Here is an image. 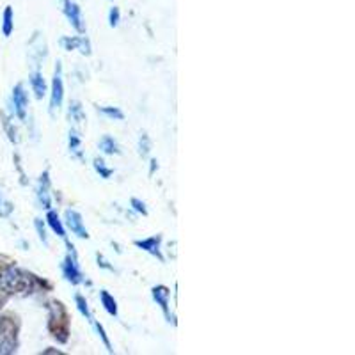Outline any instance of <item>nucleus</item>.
<instances>
[{
	"label": "nucleus",
	"mask_w": 355,
	"mask_h": 355,
	"mask_svg": "<svg viewBox=\"0 0 355 355\" xmlns=\"http://www.w3.org/2000/svg\"><path fill=\"white\" fill-rule=\"evenodd\" d=\"M31 85H33L37 100H41V98L46 94V82H44L43 75H41L40 71H34L33 75H31Z\"/></svg>",
	"instance_id": "nucleus-14"
},
{
	"label": "nucleus",
	"mask_w": 355,
	"mask_h": 355,
	"mask_svg": "<svg viewBox=\"0 0 355 355\" xmlns=\"http://www.w3.org/2000/svg\"><path fill=\"white\" fill-rule=\"evenodd\" d=\"M61 268H62V275H64V279L68 281V283L80 284L82 281H84V275H82L80 268H78L77 258H75V252H73V250H71V254H68L64 258Z\"/></svg>",
	"instance_id": "nucleus-6"
},
{
	"label": "nucleus",
	"mask_w": 355,
	"mask_h": 355,
	"mask_svg": "<svg viewBox=\"0 0 355 355\" xmlns=\"http://www.w3.org/2000/svg\"><path fill=\"white\" fill-rule=\"evenodd\" d=\"M130 202H132L133 210H137L139 214H142V215H148V208H146V205L141 201V199L132 198V201H130Z\"/></svg>",
	"instance_id": "nucleus-27"
},
{
	"label": "nucleus",
	"mask_w": 355,
	"mask_h": 355,
	"mask_svg": "<svg viewBox=\"0 0 355 355\" xmlns=\"http://www.w3.org/2000/svg\"><path fill=\"white\" fill-rule=\"evenodd\" d=\"M43 354H62L61 350H44Z\"/></svg>",
	"instance_id": "nucleus-30"
},
{
	"label": "nucleus",
	"mask_w": 355,
	"mask_h": 355,
	"mask_svg": "<svg viewBox=\"0 0 355 355\" xmlns=\"http://www.w3.org/2000/svg\"><path fill=\"white\" fill-rule=\"evenodd\" d=\"M139 148H141L142 157H148V153H150V148H151V142H150V137H148L146 133H142L141 144H139Z\"/></svg>",
	"instance_id": "nucleus-26"
},
{
	"label": "nucleus",
	"mask_w": 355,
	"mask_h": 355,
	"mask_svg": "<svg viewBox=\"0 0 355 355\" xmlns=\"http://www.w3.org/2000/svg\"><path fill=\"white\" fill-rule=\"evenodd\" d=\"M69 116H71L77 123L85 121V114L80 105V101H71V103H69Z\"/></svg>",
	"instance_id": "nucleus-20"
},
{
	"label": "nucleus",
	"mask_w": 355,
	"mask_h": 355,
	"mask_svg": "<svg viewBox=\"0 0 355 355\" xmlns=\"http://www.w3.org/2000/svg\"><path fill=\"white\" fill-rule=\"evenodd\" d=\"M46 222H49V226L52 227L53 233H57L59 236H61V239L66 240V230H64V226H62V222H61V218H59V215H57V211L49 210Z\"/></svg>",
	"instance_id": "nucleus-15"
},
{
	"label": "nucleus",
	"mask_w": 355,
	"mask_h": 355,
	"mask_svg": "<svg viewBox=\"0 0 355 355\" xmlns=\"http://www.w3.org/2000/svg\"><path fill=\"white\" fill-rule=\"evenodd\" d=\"M160 243H162L160 234H157V236H150V239H144V240H135V247L146 250V252H150L151 256H155V258H158L160 261H164V256H162V250H160Z\"/></svg>",
	"instance_id": "nucleus-11"
},
{
	"label": "nucleus",
	"mask_w": 355,
	"mask_h": 355,
	"mask_svg": "<svg viewBox=\"0 0 355 355\" xmlns=\"http://www.w3.org/2000/svg\"><path fill=\"white\" fill-rule=\"evenodd\" d=\"M100 300H101V306L105 307V311L109 313L110 316H117V302L114 299L112 295L109 293L107 290H101L100 291Z\"/></svg>",
	"instance_id": "nucleus-17"
},
{
	"label": "nucleus",
	"mask_w": 355,
	"mask_h": 355,
	"mask_svg": "<svg viewBox=\"0 0 355 355\" xmlns=\"http://www.w3.org/2000/svg\"><path fill=\"white\" fill-rule=\"evenodd\" d=\"M50 173L49 171H44L41 174L40 182H37V189H36V196H37V201L43 208L50 210L52 208V199H50Z\"/></svg>",
	"instance_id": "nucleus-8"
},
{
	"label": "nucleus",
	"mask_w": 355,
	"mask_h": 355,
	"mask_svg": "<svg viewBox=\"0 0 355 355\" xmlns=\"http://www.w3.org/2000/svg\"><path fill=\"white\" fill-rule=\"evenodd\" d=\"M66 224L71 230L73 234H77L78 239H89V233L84 226V220H82V215L75 210H66Z\"/></svg>",
	"instance_id": "nucleus-9"
},
{
	"label": "nucleus",
	"mask_w": 355,
	"mask_h": 355,
	"mask_svg": "<svg viewBox=\"0 0 355 355\" xmlns=\"http://www.w3.org/2000/svg\"><path fill=\"white\" fill-rule=\"evenodd\" d=\"M151 295H153L155 302L158 304V306L162 307V311H164V315H166V318L171 322V313H169V297H171V290L167 286H155L153 290H151Z\"/></svg>",
	"instance_id": "nucleus-12"
},
{
	"label": "nucleus",
	"mask_w": 355,
	"mask_h": 355,
	"mask_svg": "<svg viewBox=\"0 0 355 355\" xmlns=\"http://www.w3.org/2000/svg\"><path fill=\"white\" fill-rule=\"evenodd\" d=\"M0 205H2V198H0Z\"/></svg>",
	"instance_id": "nucleus-31"
},
{
	"label": "nucleus",
	"mask_w": 355,
	"mask_h": 355,
	"mask_svg": "<svg viewBox=\"0 0 355 355\" xmlns=\"http://www.w3.org/2000/svg\"><path fill=\"white\" fill-rule=\"evenodd\" d=\"M12 211V205L11 202H4V205L0 206V217H8L9 214Z\"/></svg>",
	"instance_id": "nucleus-29"
},
{
	"label": "nucleus",
	"mask_w": 355,
	"mask_h": 355,
	"mask_svg": "<svg viewBox=\"0 0 355 355\" xmlns=\"http://www.w3.org/2000/svg\"><path fill=\"white\" fill-rule=\"evenodd\" d=\"M18 347V322L11 315L0 316V354H15Z\"/></svg>",
	"instance_id": "nucleus-3"
},
{
	"label": "nucleus",
	"mask_w": 355,
	"mask_h": 355,
	"mask_svg": "<svg viewBox=\"0 0 355 355\" xmlns=\"http://www.w3.org/2000/svg\"><path fill=\"white\" fill-rule=\"evenodd\" d=\"M61 44L64 46V50L71 52V50H80L84 55H91V44L89 40L84 36H71V37H62Z\"/></svg>",
	"instance_id": "nucleus-10"
},
{
	"label": "nucleus",
	"mask_w": 355,
	"mask_h": 355,
	"mask_svg": "<svg viewBox=\"0 0 355 355\" xmlns=\"http://www.w3.org/2000/svg\"><path fill=\"white\" fill-rule=\"evenodd\" d=\"M36 283V275L21 270L15 263H4V259H0V290L4 293H31Z\"/></svg>",
	"instance_id": "nucleus-1"
},
{
	"label": "nucleus",
	"mask_w": 355,
	"mask_h": 355,
	"mask_svg": "<svg viewBox=\"0 0 355 355\" xmlns=\"http://www.w3.org/2000/svg\"><path fill=\"white\" fill-rule=\"evenodd\" d=\"M15 31V12H12L11 6L4 9V15H2V34L6 37H9Z\"/></svg>",
	"instance_id": "nucleus-13"
},
{
	"label": "nucleus",
	"mask_w": 355,
	"mask_h": 355,
	"mask_svg": "<svg viewBox=\"0 0 355 355\" xmlns=\"http://www.w3.org/2000/svg\"><path fill=\"white\" fill-rule=\"evenodd\" d=\"M62 12L64 17L68 18V21L71 24V27L77 31V33L84 34L85 33V24L84 18H82V9L78 8L77 2L73 0H62Z\"/></svg>",
	"instance_id": "nucleus-5"
},
{
	"label": "nucleus",
	"mask_w": 355,
	"mask_h": 355,
	"mask_svg": "<svg viewBox=\"0 0 355 355\" xmlns=\"http://www.w3.org/2000/svg\"><path fill=\"white\" fill-rule=\"evenodd\" d=\"M34 226H36L37 234H40L41 242H43L44 245H49V236H46V231H44L43 220H41V218H36V220H34Z\"/></svg>",
	"instance_id": "nucleus-25"
},
{
	"label": "nucleus",
	"mask_w": 355,
	"mask_h": 355,
	"mask_svg": "<svg viewBox=\"0 0 355 355\" xmlns=\"http://www.w3.org/2000/svg\"><path fill=\"white\" fill-rule=\"evenodd\" d=\"M119 20H121V11H119V8H110L109 11V25L110 27H117L119 25Z\"/></svg>",
	"instance_id": "nucleus-23"
},
{
	"label": "nucleus",
	"mask_w": 355,
	"mask_h": 355,
	"mask_svg": "<svg viewBox=\"0 0 355 355\" xmlns=\"http://www.w3.org/2000/svg\"><path fill=\"white\" fill-rule=\"evenodd\" d=\"M94 169H96V173L100 174L103 180H109V178L112 176V173H114L110 167L105 166V162L101 160V158H94Z\"/></svg>",
	"instance_id": "nucleus-22"
},
{
	"label": "nucleus",
	"mask_w": 355,
	"mask_h": 355,
	"mask_svg": "<svg viewBox=\"0 0 355 355\" xmlns=\"http://www.w3.org/2000/svg\"><path fill=\"white\" fill-rule=\"evenodd\" d=\"M98 146H100V150L105 155H119V146H117V142L110 135H103Z\"/></svg>",
	"instance_id": "nucleus-18"
},
{
	"label": "nucleus",
	"mask_w": 355,
	"mask_h": 355,
	"mask_svg": "<svg viewBox=\"0 0 355 355\" xmlns=\"http://www.w3.org/2000/svg\"><path fill=\"white\" fill-rule=\"evenodd\" d=\"M75 302H77V307L82 315H84L89 322L94 323V318H93V315H91V311H89V306H87V302H85L84 297H82V295H75Z\"/></svg>",
	"instance_id": "nucleus-21"
},
{
	"label": "nucleus",
	"mask_w": 355,
	"mask_h": 355,
	"mask_svg": "<svg viewBox=\"0 0 355 355\" xmlns=\"http://www.w3.org/2000/svg\"><path fill=\"white\" fill-rule=\"evenodd\" d=\"M96 259H98V265H100L101 268H105V270L114 272V266H110V265H109V261H107V259L103 258V256H101V254H96Z\"/></svg>",
	"instance_id": "nucleus-28"
},
{
	"label": "nucleus",
	"mask_w": 355,
	"mask_h": 355,
	"mask_svg": "<svg viewBox=\"0 0 355 355\" xmlns=\"http://www.w3.org/2000/svg\"><path fill=\"white\" fill-rule=\"evenodd\" d=\"M62 100H64V82H62V64L57 62L55 73L52 80V93H50V112L61 109Z\"/></svg>",
	"instance_id": "nucleus-4"
},
{
	"label": "nucleus",
	"mask_w": 355,
	"mask_h": 355,
	"mask_svg": "<svg viewBox=\"0 0 355 355\" xmlns=\"http://www.w3.org/2000/svg\"><path fill=\"white\" fill-rule=\"evenodd\" d=\"M12 105H15V114L18 116V119H25L27 117L28 98L21 84L15 85V89H12Z\"/></svg>",
	"instance_id": "nucleus-7"
},
{
	"label": "nucleus",
	"mask_w": 355,
	"mask_h": 355,
	"mask_svg": "<svg viewBox=\"0 0 355 355\" xmlns=\"http://www.w3.org/2000/svg\"><path fill=\"white\" fill-rule=\"evenodd\" d=\"M94 327H96L98 334H100V338H101V341H103V345H105L107 352H109V354H112V352H114V348H112V345H110L109 338H107V334H105V329L101 327L100 323H94Z\"/></svg>",
	"instance_id": "nucleus-24"
},
{
	"label": "nucleus",
	"mask_w": 355,
	"mask_h": 355,
	"mask_svg": "<svg viewBox=\"0 0 355 355\" xmlns=\"http://www.w3.org/2000/svg\"><path fill=\"white\" fill-rule=\"evenodd\" d=\"M49 329L59 343H66L69 336V318L61 302H52Z\"/></svg>",
	"instance_id": "nucleus-2"
},
{
	"label": "nucleus",
	"mask_w": 355,
	"mask_h": 355,
	"mask_svg": "<svg viewBox=\"0 0 355 355\" xmlns=\"http://www.w3.org/2000/svg\"><path fill=\"white\" fill-rule=\"evenodd\" d=\"M69 151H71V157L78 158V160H84V153H82V141L75 130L69 132Z\"/></svg>",
	"instance_id": "nucleus-16"
},
{
	"label": "nucleus",
	"mask_w": 355,
	"mask_h": 355,
	"mask_svg": "<svg viewBox=\"0 0 355 355\" xmlns=\"http://www.w3.org/2000/svg\"><path fill=\"white\" fill-rule=\"evenodd\" d=\"M98 110H100L103 116L109 117V119H116V121H123V119H125L123 110H119L117 107H98Z\"/></svg>",
	"instance_id": "nucleus-19"
}]
</instances>
